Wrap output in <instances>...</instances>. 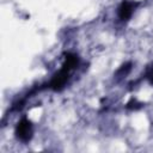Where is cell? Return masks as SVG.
Wrapping results in <instances>:
<instances>
[{"instance_id":"1","label":"cell","mask_w":153,"mask_h":153,"mask_svg":"<svg viewBox=\"0 0 153 153\" xmlns=\"http://www.w3.org/2000/svg\"><path fill=\"white\" fill-rule=\"evenodd\" d=\"M17 135L22 139V140H29L30 135H31V124L27 121H22L17 128Z\"/></svg>"},{"instance_id":"2","label":"cell","mask_w":153,"mask_h":153,"mask_svg":"<svg viewBox=\"0 0 153 153\" xmlns=\"http://www.w3.org/2000/svg\"><path fill=\"white\" fill-rule=\"evenodd\" d=\"M131 12H133V5L130 2H123L122 6L120 7V17L122 19L130 17Z\"/></svg>"},{"instance_id":"3","label":"cell","mask_w":153,"mask_h":153,"mask_svg":"<svg viewBox=\"0 0 153 153\" xmlns=\"http://www.w3.org/2000/svg\"><path fill=\"white\" fill-rule=\"evenodd\" d=\"M148 78H149V79H151V81L153 82V67L151 68V72L148 73Z\"/></svg>"}]
</instances>
